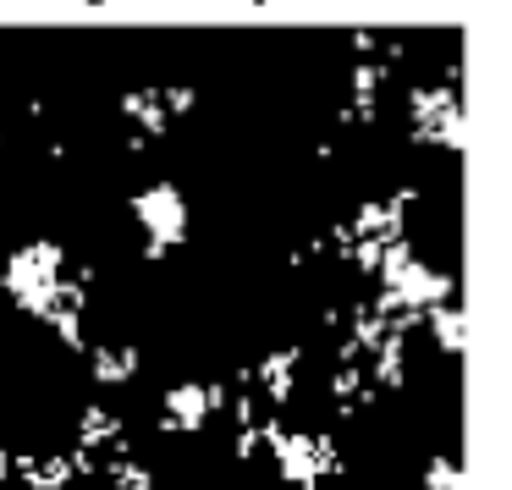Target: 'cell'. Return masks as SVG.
<instances>
[{
  "label": "cell",
  "instance_id": "obj_1",
  "mask_svg": "<svg viewBox=\"0 0 512 490\" xmlns=\"http://www.w3.org/2000/svg\"><path fill=\"white\" fill-rule=\"evenodd\" d=\"M94 375L100 380H127L133 375V353H127V347H111V353H105L100 347V353H94Z\"/></svg>",
  "mask_w": 512,
  "mask_h": 490
}]
</instances>
